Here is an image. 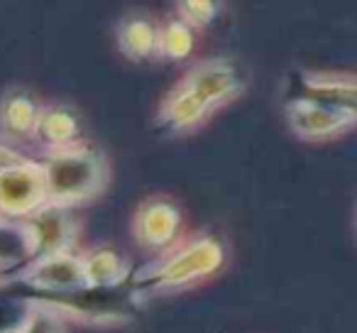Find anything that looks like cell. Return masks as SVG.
Listing matches in <instances>:
<instances>
[{
  "label": "cell",
  "instance_id": "cell-5",
  "mask_svg": "<svg viewBox=\"0 0 357 333\" xmlns=\"http://www.w3.org/2000/svg\"><path fill=\"white\" fill-rule=\"evenodd\" d=\"M45 204L47 189L40 162L22 157L0 167V219L25 221Z\"/></svg>",
  "mask_w": 357,
  "mask_h": 333
},
{
  "label": "cell",
  "instance_id": "cell-7",
  "mask_svg": "<svg viewBox=\"0 0 357 333\" xmlns=\"http://www.w3.org/2000/svg\"><path fill=\"white\" fill-rule=\"evenodd\" d=\"M13 282H22L27 287L37 289V292L56 294V297H76V294L89 292L81 255L74 253H61L45 260H35V262L25 265L15 274Z\"/></svg>",
  "mask_w": 357,
  "mask_h": 333
},
{
  "label": "cell",
  "instance_id": "cell-11",
  "mask_svg": "<svg viewBox=\"0 0 357 333\" xmlns=\"http://www.w3.org/2000/svg\"><path fill=\"white\" fill-rule=\"evenodd\" d=\"M81 265H84L89 292H96V289L108 292V289L123 287L132 277L130 262L120 253H115L113 248L89 250L86 255H81Z\"/></svg>",
  "mask_w": 357,
  "mask_h": 333
},
{
  "label": "cell",
  "instance_id": "cell-8",
  "mask_svg": "<svg viewBox=\"0 0 357 333\" xmlns=\"http://www.w3.org/2000/svg\"><path fill=\"white\" fill-rule=\"evenodd\" d=\"M181 233V211L167 196H152L142 201L132 216V235L139 248L149 253H164L176 243Z\"/></svg>",
  "mask_w": 357,
  "mask_h": 333
},
{
  "label": "cell",
  "instance_id": "cell-13",
  "mask_svg": "<svg viewBox=\"0 0 357 333\" xmlns=\"http://www.w3.org/2000/svg\"><path fill=\"white\" fill-rule=\"evenodd\" d=\"M42 105L27 89H10L0 98V130L8 138H30Z\"/></svg>",
  "mask_w": 357,
  "mask_h": 333
},
{
  "label": "cell",
  "instance_id": "cell-12",
  "mask_svg": "<svg viewBox=\"0 0 357 333\" xmlns=\"http://www.w3.org/2000/svg\"><path fill=\"white\" fill-rule=\"evenodd\" d=\"M157 32L159 25H154L147 15H139V13L125 15L115 30L118 50L130 61L152 59V57H157Z\"/></svg>",
  "mask_w": 357,
  "mask_h": 333
},
{
  "label": "cell",
  "instance_id": "cell-3",
  "mask_svg": "<svg viewBox=\"0 0 357 333\" xmlns=\"http://www.w3.org/2000/svg\"><path fill=\"white\" fill-rule=\"evenodd\" d=\"M176 86L189 94L206 113L213 115L218 108L243 96V91L248 89V76L238 61L213 57V59L196 61Z\"/></svg>",
  "mask_w": 357,
  "mask_h": 333
},
{
  "label": "cell",
  "instance_id": "cell-10",
  "mask_svg": "<svg viewBox=\"0 0 357 333\" xmlns=\"http://www.w3.org/2000/svg\"><path fill=\"white\" fill-rule=\"evenodd\" d=\"M79 135H81V118L71 105L52 103L40 108L32 138L42 147H47V152L79 142Z\"/></svg>",
  "mask_w": 357,
  "mask_h": 333
},
{
  "label": "cell",
  "instance_id": "cell-2",
  "mask_svg": "<svg viewBox=\"0 0 357 333\" xmlns=\"http://www.w3.org/2000/svg\"><path fill=\"white\" fill-rule=\"evenodd\" d=\"M40 167L45 177L47 204L64 209H74L93 199L108 184V162L103 152L86 142L50 149Z\"/></svg>",
  "mask_w": 357,
  "mask_h": 333
},
{
  "label": "cell",
  "instance_id": "cell-14",
  "mask_svg": "<svg viewBox=\"0 0 357 333\" xmlns=\"http://www.w3.org/2000/svg\"><path fill=\"white\" fill-rule=\"evenodd\" d=\"M196 32L178 17H169L157 32V57L172 61H181L194 52Z\"/></svg>",
  "mask_w": 357,
  "mask_h": 333
},
{
  "label": "cell",
  "instance_id": "cell-9",
  "mask_svg": "<svg viewBox=\"0 0 357 333\" xmlns=\"http://www.w3.org/2000/svg\"><path fill=\"white\" fill-rule=\"evenodd\" d=\"M289 91V98L357 110V81L347 71H296Z\"/></svg>",
  "mask_w": 357,
  "mask_h": 333
},
{
  "label": "cell",
  "instance_id": "cell-17",
  "mask_svg": "<svg viewBox=\"0 0 357 333\" xmlns=\"http://www.w3.org/2000/svg\"><path fill=\"white\" fill-rule=\"evenodd\" d=\"M17 159H22L20 152H15V149H10L8 145L0 142V167H6V164L17 162Z\"/></svg>",
  "mask_w": 357,
  "mask_h": 333
},
{
  "label": "cell",
  "instance_id": "cell-18",
  "mask_svg": "<svg viewBox=\"0 0 357 333\" xmlns=\"http://www.w3.org/2000/svg\"><path fill=\"white\" fill-rule=\"evenodd\" d=\"M3 333H17V331H15V328H13V331H3Z\"/></svg>",
  "mask_w": 357,
  "mask_h": 333
},
{
  "label": "cell",
  "instance_id": "cell-1",
  "mask_svg": "<svg viewBox=\"0 0 357 333\" xmlns=\"http://www.w3.org/2000/svg\"><path fill=\"white\" fill-rule=\"evenodd\" d=\"M225 265V245L215 235H196L186 243H174L157 260L132 272L135 297L186 289L213 277Z\"/></svg>",
  "mask_w": 357,
  "mask_h": 333
},
{
  "label": "cell",
  "instance_id": "cell-15",
  "mask_svg": "<svg viewBox=\"0 0 357 333\" xmlns=\"http://www.w3.org/2000/svg\"><path fill=\"white\" fill-rule=\"evenodd\" d=\"M15 331L17 333H69V328H66V321L59 309L42 302L25 309V316L20 318Z\"/></svg>",
  "mask_w": 357,
  "mask_h": 333
},
{
  "label": "cell",
  "instance_id": "cell-16",
  "mask_svg": "<svg viewBox=\"0 0 357 333\" xmlns=\"http://www.w3.org/2000/svg\"><path fill=\"white\" fill-rule=\"evenodd\" d=\"M178 10V20L186 22L191 30H204V27L213 25L215 20L220 17V10L223 6L220 3H213V0H184L176 6Z\"/></svg>",
  "mask_w": 357,
  "mask_h": 333
},
{
  "label": "cell",
  "instance_id": "cell-4",
  "mask_svg": "<svg viewBox=\"0 0 357 333\" xmlns=\"http://www.w3.org/2000/svg\"><path fill=\"white\" fill-rule=\"evenodd\" d=\"M27 243V265L52 255L71 253L79 235V223L71 209L45 204L20 223Z\"/></svg>",
  "mask_w": 357,
  "mask_h": 333
},
{
  "label": "cell",
  "instance_id": "cell-6",
  "mask_svg": "<svg viewBox=\"0 0 357 333\" xmlns=\"http://www.w3.org/2000/svg\"><path fill=\"white\" fill-rule=\"evenodd\" d=\"M287 123L298 140L306 142H326L350 133L357 125V110L337 108V105L311 103V101L289 98L284 103Z\"/></svg>",
  "mask_w": 357,
  "mask_h": 333
}]
</instances>
